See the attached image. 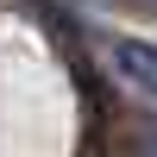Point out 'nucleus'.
Wrapping results in <instances>:
<instances>
[{"mask_svg":"<svg viewBox=\"0 0 157 157\" xmlns=\"http://www.w3.org/2000/svg\"><path fill=\"white\" fill-rule=\"evenodd\" d=\"M138 157H157V132H145V138H138Z\"/></svg>","mask_w":157,"mask_h":157,"instance_id":"nucleus-2","label":"nucleus"},{"mask_svg":"<svg viewBox=\"0 0 157 157\" xmlns=\"http://www.w3.org/2000/svg\"><path fill=\"white\" fill-rule=\"evenodd\" d=\"M145 6H157V0H145Z\"/></svg>","mask_w":157,"mask_h":157,"instance_id":"nucleus-3","label":"nucleus"},{"mask_svg":"<svg viewBox=\"0 0 157 157\" xmlns=\"http://www.w3.org/2000/svg\"><path fill=\"white\" fill-rule=\"evenodd\" d=\"M107 57H113V69H120L132 88L157 94V44H145V38H113Z\"/></svg>","mask_w":157,"mask_h":157,"instance_id":"nucleus-1","label":"nucleus"}]
</instances>
